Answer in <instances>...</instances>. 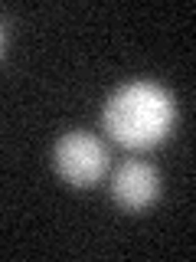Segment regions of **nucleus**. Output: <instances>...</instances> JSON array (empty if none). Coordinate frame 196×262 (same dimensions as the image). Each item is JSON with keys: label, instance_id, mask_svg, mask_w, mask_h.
Listing matches in <instances>:
<instances>
[{"label": "nucleus", "instance_id": "obj_4", "mask_svg": "<svg viewBox=\"0 0 196 262\" xmlns=\"http://www.w3.org/2000/svg\"><path fill=\"white\" fill-rule=\"evenodd\" d=\"M0 49H4V27H0Z\"/></svg>", "mask_w": 196, "mask_h": 262}, {"label": "nucleus", "instance_id": "obj_3", "mask_svg": "<svg viewBox=\"0 0 196 262\" xmlns=\"http://www.w3.org/2000/svg\"><path fill=\"white\" fill-rule=\"evenodd\" d=\"M111 196L118 207L125 210H144L160 196V174L154 164L131 158L118 164V170L111 174Z\"/></svg>", "mask_w": 196, "mask_h": 262}, {"label": "nucleus", "instance_id": "obj_1", "mask_svg": "<svg viewBox=\"0 0 196 262\" xmlns=\"http://www.w3.org/2000/svg\"><path fill=\"white\" fill-rule=\"evenodd\" d=\"M177 118L174 98L157 82H128L114 89L102 108L105 131L125 147H154L170 135Z\"/></svg>", "mask_w": 196, "mask_h": 262}, {"label": "nucleus", "instance_id": "obj_2", "mask_svg": "<svg viewBox=\"0 0 196 262\" xmlns=\"http://www.w3.org/2000/svg\"><path fill=\"white\" fill-rule=\"evenodd\" d=\"M108 147L88 131H65L53 147V164L62 180L76 187H92L108 170Z\"/></svg>", "mask_w": 196, "mask_h": 262}]
</instances>
